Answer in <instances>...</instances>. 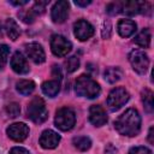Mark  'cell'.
<instances>
[{
    "label": "cell",
    "mask_w": 154,
    "mask_h": 154,
    "mask_svg": "<svg viewBox=\"0 0 154 154\" xmlns=\"http://www.w3.org/2000/svg\"><path fill=\"white\" fill-rule=\"evenodd\" d=\"M116 130L123 136H136L141 129V117L135 108L126 109L114 122Z\"/></svg>",
    "instance_id": "obj_1"
},
{
    "label": "cell",
    "mask_w": 154,
    "mask_h": 154,
    "mask_svg": "<svg viewBox=\"0 0 154 154\" xmlns=\"http://www.w3.org/2000/svg\"><path fill=\"white\" fill-rule=\"evenodd\" d=\"M75 91L78 96H83V97H88V99H94L96 97L100 91L101 88L99 85V83L96 81H94L90 76L88 75H81L75 83Z\"/></svg>",
    "instance_id": "obj_2"
},
{
    "label": "cell",
    "mask_w": 154,
    "mask_h": 154,
    "mask_svg": "<svg viewBox=\"0 0 154 154\" xmlns=\"http://www.w3.org/2000/svg\"><path fill=\"white\" fill-rule=\"evenodd\" d=\"M26 117L36 124L43 123L48 118V109L41 97H34L26 107Z\"/></svg>",
    "instance_id": "obj_3"
},
{
    "label": "cell",
    "mask_w": 154,
    "mask_h": 154,
    "mask_svg": "<svg viewBox=\"0 0 154 154\" xmlns=\"http://www.w3.org/2000/svg\"><path fill=\"white\" fill-rule=\"evenodd\" d=\"M55 126L61 131L71 130L76 123V116L75 112L69 107H61L57 111L55 118H54Z\"/></svg>",
    "instance_id": "obj_4"
},
{
    "label": "cell",
    "mask_w": 154,
    "mask_h": 154,
    "mask_svg": "<svg viewBox=\"0 0 154 154\" xmlns=\"http://www.w3.org/2000/svg\"><path fill=\"white\" fill-rule=\"evenodd\" d=\"M130 99V94L123 87H117L111 90L107 96V106L111 111H117L124 106Z\"/></svg>",
    "instance_id": "obj_5"
},
{
    "label": "cell",
    "mask_w": 154,
    "mask_h": 154,
    "mask_svg": "<svg viewBox=\"0 0 154 154\" xmlns=\"http://www.w3.org/2000/svg\"><path fill=\"white\" fill-rule=\"evenodd\" d=\"M129 61L132 66V69L140 73L143 75L147 72L148 67H149V58L148 55L141 51V49H135L129 54Z\"/></svg>",
    "instance_id": "obj_6"
},
{
    "label": "cell",
    "mask_w": 154,
    "mask_h": 154,
    "mask_svg": "<svg viewBox=\"0 0 154 154\" xmlns=\"http://www.w3.org/2000/svg\"><path fill=\"white\" fill-rule=\"evenodd\" d=\"M51 49L54 55L65 57V55H67V53L71 52L72 45L63 35H53L51 38Z\"/></svg>",
    "instance_id": "obj_7"
},
{
    "label": "cell",
    "mask_w": 154,
    "mask_h": 154,
    "mask_svg": "<svg viewBox=\"0 0 154 154\" xmlns=\"http://www.w3.org/2000/svg\"><path fill=\"white\" fill-rule=\"evenodd\" d=\"M73 34L79 41H87L94 35V26L89 22L79 19L73 24Z\"/></svg>",
    "instance_id": "obj_8"
},
{
    "label": "cell",
    "mask_w": 154,
    "mask_h": 154,
    "mask_svg": "<svg viewBox=\"0 0 154 154\" xmlns=\"http://www.w3.org/2000/svg\"><path fill=\"white\" fill-rule=\"evenodd\" d=\"M6 134L11 140L16 142H22L28 137L29 128L24 123H13L6 129Z\"/></svg>",
    "instance_id": "obj_9"
},
{
    "label": "cell",
    "mask_w": 154,
    "mask_h": 154,
    "mask_svg": "<svg viewBox=\"0 0 154 154\" xmlns=\"http://www.w3.org/2000/svg\"><path fill=\"white\" fill-rule=\"evenodd\" d=\"M69 10H70V5H69L67 1L60 0V1L55 2L54 6L52 7V11H51L52 20L57 24L64 23L65 19L67 18V16H69Z\"/></svg>",
    "instance_id": "obj_10"
},
{
    "label": "cell",
    "mask_w": 154,
    "mask_h": 154,
    "mask_svg": "<svg viewBox=\"0 0 154 154\" xmlns=\"http://www.w3.org/2000/svg\"><path fill=\"white\" fill-rule=\"evenodd\" d=\"M25 53L30 60L35 64H42L46 60V54L42 46L37 42H30L25 45Z\"/></svg>",
    "instance_id": "obj_11"
},
{
    "label": "cell",
    "mask_w": 154,
    "mask_h": 154,
    "mask_svg": "<svg viewBox=\"0 0 154 154\" xmlns=\"http://www.w3.org/2000/svg\"><path fill=\"white\" fill-rule=\"evenodd\" d=\"M89 120L94 126H102L107 123L105 109L100 105H93L89 108Z\"/></svg>",
    "instance_id": "obj_12"
},
{
    "label": "cell",
    "mask_w": 154,
    "mask_h": 154,
    "mask_svg": "<svg viewBox=\"0 0 154 154\" xmlns=\"http://www.w3.org/2000/svg\"><path fill=\"white\" fill-rule=\"evenodd\" d=\"M60 142V136L53 130H45L40 136V144L45 149H53Z\"/></svg>",
    "instance_id": "obj_13"
},
{
    "label": "cell",
    "mask_w": 154,
    "mask_h": 154,
    "mask_svg": "<svg viewBox=\"0 0 154 154\" xmlns=\"http://www.w3.org/2000/svg\"><path fill=\"white\" fill-rule=\"evenodd\" d=\"M11 67L14 72L19 73V75H25L29 72V64L26 61V58H24V55L20 52H16L12 58H11Z\"/></svg>",
    "instance_id": "obj_14"
},
{
    "label": "cell",
    "mask_w": 154,
    "mask_h": 154,
    "mask_svg": "<svg viewBox=\"0 0 154 154\" xmlns=\"http://www.w3.org/2000/svg\"><path fill=\"white\" fill-rule=\"evenodd\" d=\"M117 30L122 37H129L136 31V23L130 19H120L118 22Z\"/></svg>",
    "instance_id": "obj_15"
},
{
    "label": "cell",
    "mask_w": 154,
    "mask_h": 154,
    "mask_svg": "<svg viewBox=\"0 0 154 154\" xmlns=\"http://www.w3.org/2000/svg\"><path fill=\"white\" fill-rule=\"evenodd\" d=\"M41 89H42V91H43L45 95H47L49 97H54L59 93V90H60V84L55 79L46 81L45 83H42Z\"/></svg>",
    "instance_id": "obj_16"
},
{
    "label": "cell",
    "mask_w": 154,
    "mask_h": 154,
    "mask_svg": "<svg viewBox=\"0 0 154 154\" xmlns=\"http://www.w3.org/2000/svg\"><path fill=\"white\" fill-rule=\"evenodd\" d=\"M5 30H6L7 36H8L12 41L17 40L18 36L20 35V29H19L17 22H16L14 19H12V18H8V19L6 20V23H5Z\"/></svg>",
    "instance_id": "obj_17"
},
{
    "label": "cell",
    "mask_w": 154,
    "mask_h": 154,
    "mask_svg": "<svg viewBox=\"0 0 154 154\" xmlns=\"http://www.w3.org/2000/svg\"><path fill=\"white\" fill-rule=\"evenodd\" d=\"M150 38H152L150 30H149V29H143L142 31H140V32L135 36L134 42H135L136 45H138L140 47L148 48L149 45H150Z\"/></svg>",
    "instance_id": "obj_18"
},
{
    "label": "cell",
    "mask_w": 154,
    "mask_h": 154,
    "mask_svg": "<svg viewBox=\"0 0 154 154\" xmlns=\"http://www.w3.org/2000/svg\"><path fill=\"white\" fill-rule=\"evenodd\" d=\"M16 89L22 95H30L35 89V83L30 79H20L17 82Z\"/></svg>",
    "instance_id": "obj_19"
},
{
    "label": "cell",
    "mask_w": 154,
    "mask_h": 154,
    "mask_svg": "<svg viewBox=\"0 0 154 154\" xmlns=\"http://www.w3.org/2000/svg\"><path fill=\"white\" fill-rule=\"evenodd\" d=\"M103 76H105V79L108 83H116L119 79H122V77H123V70L120 67H117V66L116 67H108L105 71Z\"/></svg>",
    "instance_id": "obj_20"
},
{
    "label": "cell",
    "mask_w": 154,
    "mask_h": 154,
    "mask_svg": "<svg viewBox=\"0 0 154 154\" xmlns=\"http://www.w3.org/2000/svg\"><path fill=\"white\" fill-rule=\"evenodd\" d=\"M122 12L126 16H136L137 13H140V2L138 1H128V2H123L122 5Z\"/></svg>",
    "instance_id": "obj_21"
},
{
    "label": "cell",
    "mask_w": 154,
    "mask_h": 154,
    "mask_svg": "<svg viewBox=\"0 0 154 154\" xmlns=\"http://www.w3.org/2000/svg\"><path fill=\"white\" fill-rule=\"evenodd\" d=\"M72 143L81 152H85L91 147V140L89 137H87V136H77V137H75L72 140Z\"/></svg>",
    "instance_id": "obj_22"
},
{
    "label": "cell",
    "mask_w": 154,
    "mask_h": 154,
    "mask_svg": "<svg viewBox=\"0 0 154 154\" xmlns=\"http://www.w3.org/2000/svg\"><path fill=\"white\" fill-rule=\"evenodd\" d=\"M141 99H142V102L144 105V109L148 112V113H152L153 112V108H154V102H153V93L150 89H144L141 94Z\"/></svg>",
    "instance_id": "obj_23"
},
{
    "label": "cell",
    "mask_w": 154,
    "mask_h": 154,
    "mask_svg": "<svg viewBox=\"0 0 154 154\" xmlns=\"http://www.w3.org/2000/svg\"><path fill=\"white\" fill-rule=\"evenodd\" d=\"M78 67H79V59L76 55H72V57H70L65 60V70L69 73L75 72Z\"/></svg>",
    "instance_id": "obj_24"
},
{
    "label": "cell",
    "mask_w": 154,
    "mask_h": 154,
    "mask_svg": "<svg viewBox=\"0 0 154 154\" xmlns=\"http://www.w3.org/2000/svg\"><path fill=\"white\" fill-rule=\"evenodd\" d=\"M18 16H19V18L24 22V23H26V24H31L34 20H35V18H36V14L34 13V11L30 8V10H22L19 13H18Z\"/></svg>",
    "instance_id": "obj_25"
},
{
    "label": "cell",
    "mask_w": 154,
    "mask_h": 154,
    "mask_svg": "<svg viewBox=\"0 0 154 154\" xmlns=\"http://www.w3.org/2000/svg\"><path fill=\"white\" fill-rule=\"evenodd\" d=\"M5 112L10 118H16L20 113V106L16 102H11L5 107Z\"/></svg>",
    "instance_id": "obj_26"
},
{
    "label": "cell",
    "mask_w": 154,
    "mask_h": 154,
    "mask_svg": "<svg viewBox=\"0 0 154 154\" xmlns=\"http://www.w3.org/2000/svg\"><path fill=\"white\" fill-rule=\"evenodd\" d=\"M10 54V48L7 45H0V70L4 69V66L7 63V58Z\"/></svg>",
    "instance_id": "obj_27"
},
{
    "label": "cell",
    "mask_w": 154,
    "mask_h": 154,
    "mask_svg": "<svg viewBox=\"0 0 154 154\" xmlns=\"http://www.w3.org/2000/svg\"><path fill=\"white\" fill-rule=\"evenodd\" d=\"M122 5H123V2H111L106 6V11L111 16L118 14L119 12H122Z\"/></svg>",
    "instance_id": "obj_28"
},
{
    "label": "cell",
    "mask_w": 154,
    "mask_h": 154,
    "mask_svg": "<svg viewBox=\"0 0 154 154\" xmlns=\"http://www.w3.org/2000/svg\"><path fill=\"white\" fill-rule=\"evenodd\" d=\"M48 5V1H36L35 4H34V6L31 7V10L34 11V13L37 16V14H42L43 12H45V10H46V6Z\"/></svg>",
    "instance_id": "obj_29"
},
{
    "label": "cell",
    "mask_w": 154,
    "mask_h": 154,
    "mask_svg": "<svg viewBox=\"0 0 154 154\" xmlns=\"http://www.w3.org/2000/svg\"><path fill=\"white\" fill-rule=\"evenodd\" d=\"M129 154H153V153L147 147H132L129 150Z\"/></svg>",
    "instance_id": "obj_30"
},
{
    "label": "cell",
    "mask_w": 154,
    "mask_h": 154,
    "mask_svg": "<svg viewBox=\"0 0 154 154\" xmlns=\"http://www.w3.org/2000/svg\"><path fill=\"white\" fill-rule=\"evenodd\" d=\"M10 154H30L28 149L23 148V147H13L10 150Z\"/></svg>",
    "instance_id": "obj_31"
},
{
    "label": "cell",
    "mask_w": 154,
    "mask_h": 154,
    "mask_svg": "<svg viewBox=\"0 0 154 154\" xmlns=\"http://www.w3.org/2000/svg\"><path fill=\"white\" fill-rule=\"evenodd\" d=\"M118 153V150H117V148L112 144V143H108L107 146H106V148H105V154H117Z\"/></svg>",
    "instance_id": "obj_32"
},
{
    "label": "cell",
    "mask_w": 154,
    "mask_h": 154,
    "mask_svg": "<svg viewBox=\"0 0 154 154\" xmlns=\"http://www.w3.org/2000/svg\"><path fill=\"white\" fill-rule=\"evenodd\" d=\"M75 4H76L77 6L85 7V6L90 5V4H91V1H90V0H76V1H75Z\"/></svg>",
    "instance_id": "obj_33"
},
{
    "label": "cell",
    "mask_w": 154,
    "mask_h": 154,
    "mask_svg": "<svg viewBox=\"0 0 154 154\" xmlns=\"http://www.w3.org/2000/svg\"><path fill=\"white\" fill-rule=\"evenodd\" d=\"M153 130H154V128L152 126V128L149 129V134H148V140H149L150 143H154V140H153Z\"/></svg>",
    "instance_id": "obj_34"
},
{
    "label": "cell",
    "mask_w": 154,
    "mask_h": 154,
    "mask_svg": "<svg viewBox=\"0 0 154 154\" xmlns=\"http://www.w3.org/2000/svg\"><path fill=\"white\" fill-rule=\"evenodd\" d=\"M26 2L28 1H25V0L24 1H11V4L12 5H16V6H22V5H25Z\"/></svg>",
    "instance_id": "obj_35"
}]
</instances>
